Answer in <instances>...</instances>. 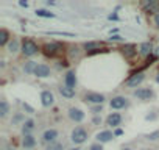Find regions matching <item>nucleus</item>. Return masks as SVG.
Returning <instances> with one entry per match:
<instances>
[{"label":"nucleus","instance_id":"obj_9","mask_svg":"<svg viewBox=\"0 0 159 150\" xmlns=\"http://www.w3.org/2000/svg\"><path fill=\"white\" fill-rule=\"evenodd\" d=\"M56 138H58V131L55 128H48L42 133V142H45L47 145L52 142H56Z\"/></svg>","mask_w":159,"mask_h":150},{"label":"nucleus","instance_id":"obj_8","mask_svg":"<svg viewBox=\"0 0 159 150\" xmlns=\"http://www.w3.org/2000/svg\"><path fill=\"white\" fill-rule=\"evenodd\" d=\"M95 139H97V142H98V144H106V142H109V141H112V139H114V131L103 130V131H100V133H97V134H95Z\"/></svg>","mask_w":159,"mask_h":150},{"label":"nucleus","instance_id":"obj_14","mask_svg":"<svg viewBox=\"0 0 159 150\" xmlns=\"http://www.w3.org/2000/svg\"><path fill=\"white\" fill-rule=\"evenodd\" d=\"M64 82H66V86H69V88L75 89V85H76V75H75V72H73V70H69V72L66 73Z\"/></svg>","mask_w":159,"mask_h":150},{"label":"nucleus","instance_id":"obj_13","mask_svg":"<svg viewBox=\"0 0 159 150\" xmlns=\"http://www.w3.org/2000/svg\"><path fill=\"white\" fill-rule=\"evenodd\" d=\"M34 75L39 77V78H45V77L50 75V67L47 64H38V67L34 70Z\"/></svg>","mask_w":159,"mask_h":150},{"label":"nucleus","instance_id":"obj_37","mask_svg":"<svg viewBox=\"0 0 159 150\" xmlns=\"http://www.w3.org/2000/svg\"><path fill=\"white\" fill-rule=\"evenodd\" d=\"M19 5H20V7H24V8H27V7H28V3H27V2H24V0H20Z\"/></svg>","mask_w":159,"mask_h":150},{"label":"nucleus","instance_id":"obj_2","mask_svg":"<svg viewBox=\"0 0 159 150\" xmlns=\"http://www.w3.org/2000/svg\"><path fill=\"white\" fill-rule=\"evenodd\" d=\"M38 50H39V47H38V44L34 41L25 39L22 42V53H24V56H33V55L38 53Z\"/></svg>","mask_w":159,"mask_h":150},{"label":"nucleus","instance_id":"obj_11","mask_svg":"<svg viewBox=\"0 0 159 150\" xmlns=\"http://www.w3.org/2000/svg\"><path fill=\"white\" fill-rule=\"evenodd\" d=\"M41 103H42V106H45V108L52 106V105L55 103L53 94H52L50 91H42V92H41Z\"/></svg>","mask_w":159,"mask_h":150},{"label":"nucleus","instance_id":"obj_40","mask_svg":"<svg viewBox=\"0 0 159 150\" xmlns=\"http://www.w3.org/2000/svg\"><path fill=\"white\" fill-rule=\"evenodd\" d=\"M70 150H80V148H70Z\"/></svg>","mask_w":159,"mask_h":150},{"label":"nucleus","instance_id":"obj_36","mask_svg":"<svg viewBox=\"0 0 159 150\" xmlns=\"http://www.w3.org/2000/svg\"><path fill=\"white\" fill-rule=\"evenodd\" d=\"M109 19H111V21H119V16H117V14H111Z\"/></svg>","mask_w":159,"mask_h":150},{"label":"nucleus","instance_id":"obj_4","mask_svg":"<svg viewBox=\"0 0 159 150\" xmlns=\"http://www.w3.org/2000/svg\"><path fill=\"white\" fill-rule=\"evenodd\" d=\"M84 100H86L88 103L100 105V106H102V103L106 100V97H105L103 94H100V92H88V94L84 96Z\"/></svg>","mask_w":159,"mask_h":150},{"label":"nucleus","instance_id":"obj_5","mask_svg":"<svg viewBox=\"0 0 159 150\" xmlns=\"http://www.w3.org/2000/svg\"><path fill=\"white\" fill-rule=\"evenodd\" d=\"M143 80H145V73H143V72H137V73H133V75H131V77L125 82V85H126L128 88H136V86H139Z\"/></svg>","mask_w":159,"mask_h":150},{"label":"nucleus","instance_id":"obj_1","mask_svg":"<svg viewBox=\"0 0 159 150\" xmlns=\"http://www.w3.org/2000/svg\"><path fill=\"white\" fill-rule=\"evenodd\" d=\"M70 139H72V142H75V144H83V142L88 139V131H86V128H83V127L73 128V131H72V134H70Z\"/></svg>","mask_w":159,"mask_h":150},{"label":"nucleus","instance_id":"obj_42","mask_svg":"<svg viewBox=\"0 0 159 150\" xmlns=\"http://www.w3.org/2000/svg\"><path fill=\"white\" fill-rule=\"evenodd\" d=\"M145 150H151V148H145Z\"/></svg>","mask_w":159,"mask_h":150},{"label":"nucleus","instance_id":"obj_18","mask_svg":"<svg viewBox=\"0 0 159 150\" xmlns=\"http://www.w3.org/2000/svg\"><path fill=\"white\" fill-rule=\"evenodd\" d=\"M22 145H24L25 148H33V147L36 145L34 136H33V134H25L24 139H22Z\"/></svg>","mask_w":159,"mask_h":150},{"label":"nucleus","instance_id":"obj_41","mask_svg":"<svg viewBox=\"0 0 159 150\" xmlns=\"http://www.w3.org/2000/svg\"><path fill=\"white\" fill-rule=\"evenodd\" d=\"M123 150H129V148H123Z\"/></svg>","mask_w":159,"mask_h":150},{"label":"nucleus","instance_id":"obj_39","mask_svg":"<svg viewBox=\"0 0 159 150\" xmlns=\"http://www.w3.org/2000/svg\"><path fill=\"white\" fill-rule=\"evenodd\" d=\"M156 83H159V73L156 75Z\"/></svg>","mask_w":159,"mask_h":150},{"label":"nucleus","instance_id":"obj_38","mask_svg":"<svg viewBox=\"0 0 159 150\" xmlns=\"http://www.w3.org/2000/svg\"><path fill=\"white\" fill-rule=\"evenodd\" d=\"M154 56H156V58H159V45L154 49Z\"/></svg>","mask_w":159,"mask_h":150},{"label":"nucleus","instance_id":"obj_17","mask_svg":"<svg viewBox=\"0 0 159 150\" xmlns=\"http://www.w3.org/2000/svg\"><path fill=\"white\" fill-rule=\"evenodd\" d=\"M33 130H34V120L33 119H28V120H25L22 124V133H24V136L25 134H31Z\"/></svg>","mask_w":159,"mask_h":150},{"label":"nucleus","instance_id":"obj_6","mask_svg":"<svg viewBox=\"0 0 159 150\" xmlns=\"http://www.w3.org/2000/svg\"><path fill=\"white\" fill-rule=\"evenodd\" d=\"M153 96H154V92L151 88H139L134 91V97H137L139 100H150V99H153Z\"/></svg>","mask_w":159,"mask_h":150},{"label":"nucleus","instance_id":"obj_23","mask_svg":"<svg viewBox=\"0 0 159 150\" xmlns=\"http://www.w3.org/2000/svg\"><path fill=\"white\" fill-rule=\"evenodd\" d=\"M36 67H38V63L28 61V63H25V66H24V72H25V73H33V75H34Z\"/></svg>","mask_w":159,"mask_h":150},{"label":"nucleus","instance_id":"obj_35","mask_svg":"<svg viewBox=\"0 0 159 150\" xmlns=\"http://www.w3.org/2000/svg\"><path fill=\"white\" fill-rule=\"evenodd\" d=\"M154 24H156V27L159 28V13H157V14L154 16Z\"/></svg>","mask_w":159,"mask_h":150},{"label":"nucleus","instance_id":"obj_16","mask_svg":"<svg viewBox=\"0 0 159 150\" xmlns=\"http://www.w3.org/2000/svg\"><path fill=\"white\" fill-rule=\"evenodd\" d=\"M151 52H154L151 42H142V44L139 45V53H140V55H143V56H150Z\"/></svg>","mask_w":159,"mask_h":150},{"label":"nucleus","instance_id":"obj_12","mask_svg":"<svg viewBox=\"0 0 159 150\" xmlns=\"http://www.w3.org/2000/svg\"><path fill=\"white\" fill-rule=\"evenodd\" d=\"M67 114H69V119L73 120V122H81L84 119V113L80 108H70Z\"/></svg>","mask_w":159,"mask_h":150},{"label":"nucleus","instance_id":"obj_20","mask_svg":"<svg viewBox=\"0 0 159 150\" xmlns=\"http://www.w3.org/2000/svg\"><path fill=\"white\" fill-rule=\"evenodd\" d=\"M8 44H10V33L5 28H2L0 30V45H8Z\"/></svg>","mask_w":159,"mask_h":150},{"label":"nucleus","instance_id":"obj_27","mask_svg":"<svg viewBox=\"0 0 159 150\" xmlns=\"http://www.w3.org/2000/svg\"><path fill=\"white\" fill-rule=\"evenodd\" d=\"M159 7V3L157 2H153V0H150V2H143V8L147 10V11H151V10H154V8H157Z\"/></svg>","mask_w":159,"mask_h":150},{"label":"nucleus","instance_id":"obj_15","mask_svg":"<svg viewBox=\"0 0 159 150\" xmlns=\"http://www.w3.org/2000/svg\"><path fill=\"white\" fill-rule=\"evenodd\" d=\"M122 53L125 55V58H133V56L137 53L136 45H134V44H125L123 49H122Z\"/></svg>","mask_w":159,"mask_h":150},{"label":"nucleus","instance_id":"obj_33","mask_svg":"<svg viewBox=\"0 0 159 150\" xmlns=\"http://www.w3.org/2000/svg\"><path fill=\"white\" fill-rule=\"evenodd\" d=\"M123 134V130L122 128H116L114 130V136H122Z\"/></svg>","mask_w":159,"mask_h":150},{"label":"nucleus","instance_id":"obj_29","mask_svg":"<svg viewBox=\"0 0 159 150\" xmlns=\"http://www.w3.org/2000/svg\"><path fill=\"white\" fill-rule=\"evenodd\" d=\"M145 138H147L148 141H156V139L159 138V130H156V131H153V133H148Z\"/></svg>","mask_w":159,"mask_h":150},{"label":"nucleus","instance_id":"obj_30","mask_svg":"<svg viewBox=\"0 0 159 150\" xmlns=\"http://www.w3.org/2000/svg\"><path fill=\"white\" fill-rule=\"evenodd\" d=\"M22 106H24V110H25V111H28L30 114H33V113H34V110H33L28 103H22Z\"/></svg>","mask_w":159,"mask_h":150},{"label":"nucleus","instance_id":"obj_24","mask_svg":"<svg viewBox=\"0 0 159 150\" xmlns=\"http://www.w3.org/2000/svg\"><path fill=\"white\" fill-rule=\"evenodd\" d=\"M19 49H20V45H19V41H17V39L10 41V44H8V50H10V53H16ZM20 50H22V49H20Z\"/></svg>","mask_w":159,"mask_h":150},{"label":"nucleus","instance_id":"obj_32","mask_svg":"<svg viewBox=\"0 0 159 150\" xmlns=\"http://www.w3.org/2000/svg\"><path fill=\"white\" fill-rule=\"evenodd\" d=\"M123 38L120 36V35H111V38H109V41H122Z\"/></svg>","mask_w":159,"mask_h":150},{"label":"nucleus","instance_id":"obj_22","mask_svg":"<svg viewBox=\"0 0 159 150\" xmlns=\"http://www.w3.org/2000/svg\"><path fill=\"white\" fill-rule=\"evenodd\" d=\"M36 16L38 17H44V19H53L55 13H52L48 10H36Z\"/></svg>","mask_w":159,"mask_h":150},{"label":"nucleus","instance_id":"obj_3","mask_svg":"<svg viewBox=\"0 0 159 150\" xmlns=\"http://www.w3.org/2000/svg\"><path fill=\"white\" fill-rule=\"evenodd\" d=\"M61 50H62V45L59 42H50V44H45L44 45V55L45 56H50V58L56 56Z\"/></svg>","mask_w":159,"mask_h":150},{"label":"nucleus","instance_id":"obj_7","mask_svg":"<svg viewBox=\"0 0 159 150\" xmlns=\"http://www.w3.org/2000/svg\"><path fill=\"white\" fill-rule=\"evenodd\" d=\"M109 106H111L112 110H122V108H126V106H128V99H125L123 96L112 97L111 102H109Z\"/></svg>","mask_w":159,"mask_h":150},{"label":"nucleus","instance_id":"obj_26","mask_svg":"<svg viewBox=\"0 0 159 150\" xmlns=\"http://www.w3.org/2000/svg\"><path fill=\"white\" fill-rule=\"evenodd\" d=\"M84 49H86V52L97 50V49H100V42H86L84 44Z\"/></svg>","mask_w":159,"mask_h":150},{"label":"nucleus","instance_id":"obj_31","mask_svg":"<svg viewBox=\"0 0 159 150\" xmlns=\"http://www.w3.org/2000/svg\"><path fill=\"white\" fill-rule=\"evenodd\" d=\"M89 150H103V145H102V144H98V142H97V144H92V145H91V148H89Z\"/></svg>","mask_w":159,"mask_h":150},{"label":"nucleus","instance_id":"obj_21","mask_svg":"<svg viewBox=\"0 0 159 150\" xmlns=\"http://www.w3.org/2000/svg\"><path fill=\"white\" fill-rule=\"evenodd\" d=\"M10 113V105H8V102L7 100H2L0 102V117H7V114Z\"/></svg>","mask_w":159,"mask_h":150},{"label":"nucleus","instance_id":"obj_25","mask_svg":"<svg viewBox=\"0 0 159 150\" xmlns=\"http://www.w3.org/2000/svg\"><path fill=\"white\" fill-rule=\"evenodd\" d=\"M45 150H64V144L62 142H52L47 145Z\"/></svg>","mask_w":159,"mask_h":150},{"label":"nucleus","instance_id":"obj_34","mask_svg":"<svg viewBox=\"0 0 159 150\" xmlns=\"http://www.w3.org/2000/svg\"><path fill=\"white\" fill-rule=\"evenodd\" d=\"M19 120H22V114H17V116L14 117V120H13V124H17Z\"/></svg>","mask_w":159,"mask_h":150},{"label":"nucleus","instance_id":"obj_10","mask_svg":"<svg viewBox=\"0 0 159 150\" xmlns=\"http://www.w3.org/2000/svg\"><path fill=\"white\" fill-rule=\"evenodd\" d=\"M120 124H122V114H120V113H111V114L106 117V125H109V127H112V128L119 127Z\"/></svg>","mask_w":159,"mask_h":150},{"label":"nucleus","instance_id":"obj_19","mask_svg":"<svg viewBox=\"0 0 159 150\" xmlns=\"http://www.w3.org/2000/svg\"><path fill=\"white\" fill-rule=\"evenodd\" d=\"M59 92H61V96L66 97V99L75 97V89H72V88H69V86H61V88H59Z\"/></svg>","mask_w":159,"mask_h":150},{"label":"nucleus","instance_id":"obj_28","mask_svg":"<svg viewBox=\"0 0 159 150\" xmlns=\"http://www.w3.org/2000/svg\"><path fill=\"white\" fill-rule=\"evenodd\" d=\"M50 35H59V36H69V38H75L73 33H69V31H48Z\"/></svg>","mask_w":159,"mask_h":150}]
</instances>
